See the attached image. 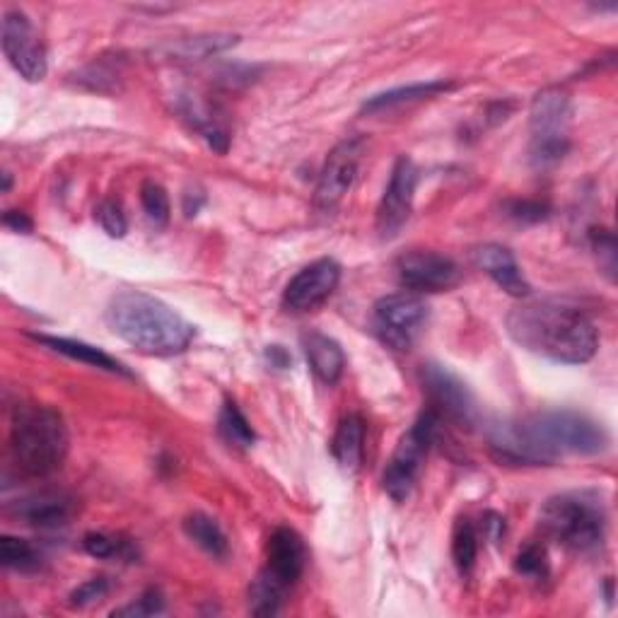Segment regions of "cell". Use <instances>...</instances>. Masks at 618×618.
<instances>
[{
	"mask_svg": "<svg viewBox=\"0 0 618 618\" xmlns=\"http://www.w3.org/2000/svg\"><path fill=\"white\" fill-rule=\"evenodd\" d=\"M12 459L27 476H49L68 455L65 421L49 406L22 404L16 408L10 423Z\"/></svg>",
	"mask_w": 618,
	"mask_h": 618,
	"instance_id": "3",
	"label": "cell"
},
{
	"mask_svg": "<svg viewBox=\"0 0 618 618\" xmlns=\"http://www.w3.org/2000/svg\"><path fill=\"white\" fill-rule=\"evenodd\" d=\"M3 53L27 82L47 78V49L22 10H8L3 16Z\"/></svg>",
	"mask_w": 618,
	"mask_h": 618,
	"instance_id": "12",
	"label": "cell"
},
{
	"mask_svg": "<svg viewBox=\"0 0 618 618\" xmlns=\"http://www.w3.org/2000/svg\"><path fill=\"white\" fill-rule=\"evenodd\" d=\"M515 570L519 575H525L529 580H548V575H551V568H548V556H546V548L539 544H527L521 546L517 556H515Z\"/></svg>",
	"mask_w": 618,
	"mask_h": 618,
	"instance_id": "30",
	"label": "cell"
},
{
	"mask_svg": "<svg viewBox=\"0 0 618 618\" xmlns=\"http://www.w3.org/2000/svg\"><path fill=\"white\" fill-rule=\"evenodd\" d=\"M437 428L439 416L433 408H425L408 433L399 439L387 469L382 474V488L389 493L392 500L404 503L411 496L423 469V462L428 457V449L435 443Z\"/></svg>",
	"mask_w": 618,
	"mask_h": 618,
	"instance_id": "7",
	"label": "cell"
},
{
	"mask_svg": "<svg viewBox=\"0 0 618 618\" xmlns=\"http://www.w3.org/2000/svg\"><path fill=\"white\" fill-rule=\"evenodd\" d=\"M305 563H307V551H305V544H302L297 531L287 529V527H278L271 534V539L266 544V568L264 570L271 575L273 580L281 582L287 589L302 578V573H305Z\"/></svg>",
	"mask_w": 618,
	"mask_h": 618,
	"instance_id": "16",
	"label": "cell"
},
{
	"mask_svg": "<svg viewBox=\"0 0 618 618\" xmlns=\"http://www.w3.org/2000/svg\"><path fill=\"white\" fill-rule=\"evenodd\" d=\"M3 225L10 227V230H16V232H22V235L32 232V220L27 217L22 211H6Z\"/></svg>",
	"mask_w": 618,
	"mask_h": 618,
	"instance_id": "38",
	"label": "cell"
},
{
	"mask_svg": "<svg viewBox=\"0 0 618 618\" xmlns=\"http://www.w3.org/2000/svg\"><path fill=\"white\" fill-rule=\"evenodd\" d=\"M365 153L363 139L341 141L332 153H328L324 168L320 172L317 189H314V209L320 213H334L341 201L346 199L355 176H358L361 162Z\"/></svg>",
	"mask_w": 618,
	"mask_h": 618,
	"instance_id": "10",
	"label": "cell"
},
{
	"mask_svg": "<svg viewBox=\"0 0 618 618\" xmlns=\"http://www.w3.org/2000/svg\"><path fill=\"white\" fill-rule=\"evenodd\" d=\"M180 112L191 123V129H196L215 153L220 155L227 153L230 133L225 129V123L217 119L215 107H211L209 102H201L199 98H191V94H184L180 100Z\"/></svg>",
	"mask_w": 618,
	"mask_h": 618,
	"instance_id": "20",
	"label": "cell"
},
{
	"mask_svg": "<svg viewBox=\"0 0 618 618\" xmlns=\"http://www.w3.org/2000/svg\"><path fill=\"white\" fill-rule=\"evenodd\" d=\"M82 548L92 556V558H100V560H135L139 558V548L135 544L126 537H121V534H107V531H88L85 537H82Z\"/></svg>",
	"mask_w": 618,
	"mask_h": 618,
	"instance_id": "24",
	"label": "cell"
},
{
	"mask_svg": "<svg viewBox=\"0 0 618 618\" xmlns=\"http://www.w3.org/2000/svg\"><path fill=\"white\" fill-rule=\"evenodd\" d=\"M539 521L546 537L578 554L597 551L607 534V510L592 490H573L548 498Z\"/></svg>",
	"mask_w": 618,
	"mask_h": 618,
	"instance_id": "5",
	"label": "cell"
},
{
	"mask_svg": "<svg viewBox=\"0 0 618 618\" xmlns=\"http://www.w3.org/2000/svg\"><path fill=\"white\" fill-rule=\"evenodd\" d=\"M472 259H474V266L484 271L486 276H490V281L507 295L521 297V300L531 295V285L527 283L525 273H521V269L517 266L515 254L507 250V246L478 244L472 252Z\"/></svg>",
	"mask_w": 618,
	"mask_h": 618,
	"instance_id": "17",
	"label": "cell"
},
{
	"mask_svg": "<svg viewBox=\"0 0 618 618\" xmlns=\"http://www.w3.org/2000/svg\"><path fill=\"white\" fill-rule=\"evenodd\" d=\"M589 242H592V250L599 259V266L607 273L609 281L616 278V237L614 232L607 227H595L589 232Z\"/></svg>",
	"mask_w": 618,
	"mask_h": 618,
	"instance_id": "32",
	"label": "cell"
},
{
	"mask_svg": "<svg viewBox=\"0 0 618 618\" xmlns=\"http://www.w3.org/2000/svg\"><path fill=\"white\" fill-rule=\"evenodd\" d=\"M164 611V597L160 589H145V592L131 601L129 607L116 609L112 616H129V618H145V616H155Z\"/></svg>",
	"mask_w": 618,
	"mask_h": 618,
	"instance_id": "33",
	"label": "cell"
},
{
	"mask_svg": "<svg viewBox=\"0 0 618 618\" xmlns=\"http://www.w3.org/2000/svg\"><path fill=\"white\" fill-rule=\"evenodd\" d=\"M186 537L194 541L199 548L213 558H225L230 554V544L223 527L217 521L203 513H194L184 519Z\"/></svg>",
	"mask_w": 618,
	"mask_h": 618,
	"instance_id": "23",
	"label": "cell"
},
{
	"mask_svg": "<svg viewBox=\"0 0 618 618\" xmlns=\"http://www.w3.org/2000/svg\"><path fill=\"white\" fill-rule=\"evenodd\" d=\"M480 529H484V537L490 544H498L503 539V534H505V519L498 513H486Z\"/></svg>",
	"mask_w": 618,
	"mask_h": 618,
	"instance_id": "37",
	"label": "cell"
},
{
	"mask_svg": "<svg viewBox=\"0 0 618 618\" xmlns=\"http://www.w3.org/2000/svg\"><path fill=\"white\" fill-rule=\"evenodd\" d=\"M455 85L445 80H433V82H416V85H406V88H394L387 92H379L375 98H369L363 104V112L365 114H377L384 112V109H394V107H402L406 102H418V100H428L435 98L439 92H447Z\"/></svg>",
	"mask_w": 618,
	"mask_h": 618,
	"instance_id": "22",
	"label": "cell"
},
{
	"mask_svg": "<svg viewBox=\"0 0 618 618\" xmlns=\"http://www.w3.org/2000/svg\"><path fill=\"white\" fill-rule=\"evenodd\" d=\"M94 213H98L100 225H102V230L107 232L109 237L121 240L123 235H126L129 223H126V215H123V211H121V205H119V203H114V201H104V203H100V209L94 211Z\"/></svg>",
	"mask_w": 618,
	"mask_h": 618,
	"instance_id": "34",
	"label": "cell"
},
{
	"mask_svg": "<svg viewBox=\"0 0 618 618\" xmlns=\"http://www.w3.org/2000/svg\"><path fill=\"white\" fill-rule=\"evenodd\" d=\"M203 201H205V196L201 194V191H189V194H184V213H186V217H194L196 213H199V209L203 205Z\"/></svg>",
	"mask_w": 618,
	"mask_h": 618,
	"instance_id": "40",
	"label": "cell"
},
{
	"mask_svg": "<svg viewBox=\"0 0 618 618\" xmlns=\"http://www.w3.org/2000/svg\"><path fill=\"white\" fill-rule=\"evenodd\" d=\"M428 320V305L416 293H394L377 300L373 326L384 346L408 351Z\"/></svg>",
	"mask_w": 618,
	"mask_h": 618,
	"instance_id": "8",
	"label": "cell"
},
{
	"mask_svg": "<svg viewBox=\"0 0 618 618\" xmlns=\"http://www.w3.org/2000/svg\"><path fill=\"white\" fill-rule=\"evenodd\" d=\"M0 563L18 573H37L44 566V556H41V551L32 541L6 534V537L0 539Z\"/></svg>",
	"mask_w": 618,
	"mask_h": 618,
	"instance_id": "26",
	"label": "cell"
},
{
	"mask_svg": "<svg viewBox=\"0 0 618 618\" xmlns=\"http://www.w3.org/2000/svg\"><path fill=\"white\" fill-rule=\"evenodd\" d=\"M302 351H305L312 373L324 384H336L341 379L343 367H346V355H343L338 341L320 332H310L302 336Z\"/></svg>",
	"mask_w": 618,
	"mask_h": 618,
	"instance_id": "18",
	"label": "cell"
},
{
	"mask_svg": "<svg viewBox=\"0 0 618 618\" xmlns=\"http://www.w3.org/2000/svg\"><path fill=\"white\" fill-rule=\"evenodd\" d=\"M534 462L551 464L560 455H599L609 435L597 421L575 411H544L517 423Z\"/></svg>",
	"mask_w": 618,
	"mask_h": 618,
	"instance_id": "4",
	"label": "cell"
},
{
	"mask_svg": "<svg viewBox=\"0 0 618 618\" xmlns=\"http://www.w3.org/2000/svg\"><path fill=\"white\" fill-rule=\"evenodd\" d=\"M341 281V266L334 259H320L302 269L297 276L287 283L283 293V307L293 314H307L320 310L324 302L334 295Z\"/></svg>",
	"mask_w": 618,
	"mask_h": 618,
	"instance_id": "14",
	"label": "cell"
},
{
	"mask_svg": "<svg viewBox=\"0 0 618 618\" xmlns=\"http://www.w3.org/2000/svg\"><path fill=\"white\" fill-rule=\"evenodd\" d=\"M266 358L271 361L273 367H278V369H285L287 365H291V355H287L281 346H269Z\"/></svg>",
	"mask_w": 618,
	"mask_h": 618,
	"instance_id": "39",
	"label": "cell"
},
{
	"mask_svg": "<svg viewBox=\"0 0 618 618\" xmlns=\"http://www.w3.org/2000/svg\"><path fill=\"white\" fill-rule=\"evenodd\" d=\"M418 184V170L411 158L402 155L396 160L389 184L384 189V196L377 209V232L382 240H394L402 227L408 223L411 211H414Z\"/></svg>",
	"mask_w": 618,
	"mask_h": 618,
	"instance_id": "13",
	"label": "cell"
},
{
	"mask_svg": "<svg viewBox=\"0 0 618 618\" xmlns=\"http://www.w3.org/2000/svg\"><path fill=\"white\" fill-rule=\"evenodd\" d=\"M283 595H285V587L273 580L266 570H261L250 587V611L254 616L278 614Z\"/></svg>",
	"mask_w": 618,
	"mask_h": 618,
	"instance_id": "28",
	"label": "cell"
},
{
	"mask_svg": "<svg viewBox=\"0 0 618 618\" xmlns=\"http://www.w3.org/2000/svg\"><path fill=\"white\" fill-rule=\"evenodd\" d=\"M421 382H423V392L428 394V399L433 404L430 408L437 416H445L466 430H472L474 425H478L480 414L474 394L455 373H452L449 367L437 363H425L421 367Z\"/></svg>",
	"mask_w": 618,
	"mask_h": 618,
	"instance_id": "9",
	"label": "cell"
},
{
	"mask_svg": "<svg viewBox=\"0 0 618 618\" xmlns=\"http://www.w3.org/2000/svg\"><path fill=\"white\" fill-rule=\"evenodd\" d=\"M141 205H143V211H145V215H148L150 223L158 225V227L168 225L172 205H170L168 191H164L162 184H158V182H145V184L141 186Z\"/></svg>",
	"mask_w": 618,
	"mask_h": 618,
	"instance_id": "31",
	"label": "cell"
},
{
	"mask_svg": "<svg viewBox=\"0 0 618 618\" xmlns=\"http://www.w3.org/2000/svg\"><path fill=\"white\" fill-rule=\"evenodd\" d=\"M8 189H10V174L6 172V174H3V191H8Z\"/></svg>",
	"mask_w": 618,
	"mask_h": 618,
	"instance_id": "41",
	"label": "cell"
},
{
	"mask_svg": "<svg viewBox=\"0 0 618 618\" xmlns=\"http://www.w3.org/2000/svg\"><path fill=\"white\" fill-rule=\"evenodd\" d=\"M396 278L416 295L447 293L462 283V269L445 254L406 252L396 259Z\"/></svg>",
	"mask_w": 618,
	"mask_h": 618,
	"instance_id": "11",
	"label": "cell"
},
{
	"mask_svg": "<svg viewBox=\"0 0 618 618\" xmlns=\"http://www.w3.org/2000/svg\"><path fill=\"white\" fill-rule=\"evenodd\" d=\"M505 326L517 346L554 363H589L599 346L595 322L560 300L521 302L507 314Z\"/></svg>",
	"mask_w": 618,
	"mask_h": 618,
	"instance_id": "1",
	"label": "cell"
},
{
	"mask_svg": "<svg viewBox=\"0 0 618 618\" xmlns=\"http://www.w3.org/2000/svg\"><path fill=\"white\" fill-rule=\"evenodd\" d=\"M109 580L107 578H92L88 582H82L71 592V607H88V604L100 601L109 595Z\"/></svg>",
	"mask_w": 618,
	"mask_h": 618,
	"instance_id": "36",
	"label": "cell"
},
{
	"mask_svg": "<svg viewBox=\"0 0 618 618\" xmlns=\"http://www.w3.org/2000/svg\"><path fill=\"white\" fill-rule=\"evenodd\" d=\"M10 515L22 519L24 525L39 529H57L65 527L75 515V498L68 496L65 490H37L30 496L10 503Z\"/></svg>",
	"mask_w": 618,
	"mask_h": 618,
	"instance_id": "15",
	"label": "cell"
},
{
	"mask_svg": "<svg viewBox=\"0 0 618 618\" xmlns=\"http://www.w3.org/2000/svg\"><path fill=\"white\" fill-rule=\"evenodd\" d=\"M112 332L145 355H176L189 348L196 326L189 324L168 302L141 291H123L107 307Z\"/></svg>",
	"mask_w": 618,
	"mask_h": 618,
	"instance_id": "2",
	"label": "cell"
},
{
	"mask_svg": "<svg viewBox=\"0 0 618 618\" xmlns=\"http://www.w3.org/2000/svg\"><path fill=\"white\" fill-rule=\"evenodd\" d=\"M452 558L462 575H469L478 558V534L469 517H459L452 531Z\"/></svg>",
	"mask_w": 618,
	"mask_h": 618,
	"instance_id": "27",
	"label": "cell"
},
{
	"mask_svg": "<svg viewBox=\"0 0 618 618\" xmlns=\"http://www.w3.org/2000/svg\"><path fill=\"white\" fill-rule=\"evenodd\" d=\"M363 452H365V423L358 414H348L338 423L332 443V455L343 472L355 474L363 464Z\"/></svg>",
	"mask_w": 618,
	"mask_h": 618,
	"instance_id": "21",
	"label": "cell"
},
{
	"mask_svg": "<svg viewBox=\"0 0 618 618\" xmlns=\"http://www.w3.org/2000/svg\"><path fill=\"white\" fill-rule=\"evenodd\" d=\"M30 338H34L41 346H47L53 353H61L65 358L71 361H80L90 367L98 369H107V373L114 375H131L126 367H123L119 361H114L112 355L104 353L102 348H94L85 341H75V338H63V336H47V334H30Z\"/></svg>",
	"mask_w": 618,
	"mask_h": 618,
	"instance_id": "19",
	"label": "cell"
},
{
	"mask_svg": "<svg viewBox=\"0 0 618 618\" xmlns=\"http://www.w3.org/2000/svg\"><path fill=\"white\" fill-rule=\"evenodd\" d=\"M217 433L230 447H237V449H250L256 443V433L252 428V423L246 421V416L242 414L235 402H225V406L220 408Z\"/></svg>",
	"mask_w": 618,
	"mask_h": 618,
	"instance_id": "25",
	"label": "cell"
},
{
	"mask_svg": "<svg viewBox=\"0 0 618 618\" xmlns=\"http://www.w3.org/2000/svg\"><path fill=\"white\" fill-rule=\"evenodd\" d=\"M570 100L558 88L541 90L531 102V143H529V162L534 170H551L568 155L570 139Z\"/></svg>",
	"mask_w": 618,
	"mask_h": 618,
	"instance_id": "6",
	"label": "cell"
},
{
	"mask_svg": "<svg viewBox=\"0 0 618 618\" xmlns=\"http://www.w3.org/2000/svg\"><path fill=\"white\" fill-rule=\"evenodd\" d=\"M505 211L517 223H541L551 213V209L541 201H510L505 205Z\"/></svg>",
	"mask_w": 618,
	"mask_h": 618,
	"instance_id": "35",
	"label": "cell"
},
{
	"mask_svg": "<svg viewBox=\"0 0 618 618\" xmlns=\"http://www.w3.org/2000/svg\"><path fill=\"white\" fill-rule=\"evenodd\" d=\"M237 44V37L232 34H209V37H194V39H184L180 47H176V53L184 59L191 61H201L205 57H211V53L217 51H225L230 47Z\"/></svg>",
	"mask_w": 618,
	"mask_h": 618,
	"instance_id": "29",
	"label": "cell"
}]
</instances>
